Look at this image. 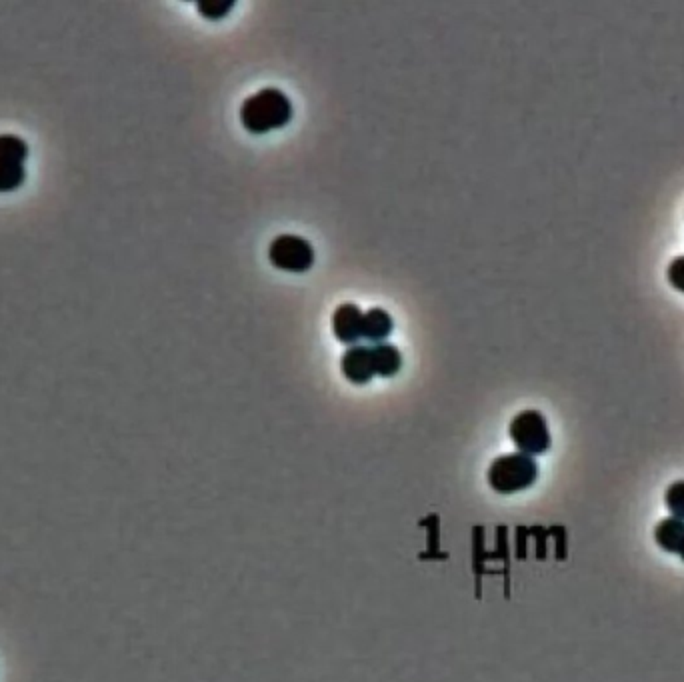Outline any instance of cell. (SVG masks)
I'll use <instances>...</instances> for the list:
<instances>
[{
    "instance_id": "cell-1",
    "label": "cell",
    "mask_w": 684,
    "mask_h": 682,
    "mask_svg": "<svg viewBox=\"0 0 684 682\" xmlns=\"http://www.w3.org/2000/svg\"><path fill=\"white\" fill-rule=\"evenodd\" d=\"M292 102L278 88H262L240 106V122L252 134L284 128L292 118Z\"/></svg>"
},
{
    "instance_id": "cell-13",
    "label": "cell",
    "mask_w": 684,
    "mask_h": 682,
    "mask_svg": "<svg viewBox=\"0 0 684 682\" xmlns=\"http://www.w3.org/2000/svg\"><path fill=\"white\" fill-rule=\"evenodd\" d=\"M198 12L210 20H218V18H224L232 8H234V2L230 0H224V2H218V0H202L196 4Z\"/></svg>"
},
{
    "instance_id": "cell-12",
    "label": "cell",
    "mask_w": 684,
    "mask_h": 682,
    "mask_svg": "<svg viewBox=\"0 0 684 682\" xmlns=\"http://www.w3.org/2000/svg\"><path fill=\"white\" fill-rule=\"evenodd\" d=\"M664 502L672 516L684 520V480H676L666 488Z\"/></svg>"
},
{
    "instance_id": "cell-6",
    "label": "cell",
    "mask_w": 684,
    "mask_h": 682,
    "mask_svg": "<svg viewBox=\"0 0 684 682\" xmlns=\"http://www.w3.org/2000/svg\"><path fill=\"white\" fill-rule=\"evenodd\" d=\"M342 374L352 384H366L376 372L372 362V350L368 346H350L342 356Z\"/></svg>"
},
{
    "instance_id": "cell-5",
    "label": "cell",
    "mask_w": 684,
    "mask_h": 682,
    "mask_svg": "<svg viewBox=\"0 0 684 682\" xmlns=\"http://www.w3.org/2000/svg\"><path fill=\"white\" fill-rule=\"evenodd\" d=\"M362 314L364 312L352 302L340 304L332 316L334 336L344 344L358 342L362 338Z\"/></svg>"
},
{
    "instance_id": "cell-11",
    "label": "cell",
    "mask_w": 684,
    "mask_h": 682,
    "mask_svg": "<svg viewBox=\"0 0 684 682\" xmlns=\"http://www.w3.org/2000/svg\"><path fill=\"white\" fill-rule=\"evenodd\" d=\"M26 180V168L18 162H4L0 160V192L16 190Z\"/></svg>"
},
{
    "instance_id": "cell-2",
    "label": "cell",
    "mask_w": 684,
    "mask_h": 682,
    "mask_svg": "<svg viewBox=\"0 0 684 682\" xmlns=\"http://www.w3.org/2000/svg\"><path fill=\"white\" fill-rule=\"evenodd\" d=\"M538 464L532 456L514 452L498 456L488 470V484L500 494L526 490L536 482Z\"/></svg>"
},
{
    "instance_id": "cell-4",
    "label": "cell",
    "mask_w": 684,
    "mask_h": 682,
    "mask_svg": "<svg viewBox=\"0 0 684 682\" xmlns=\"http://www.w3.org/2000/svg\"><path fill=\"white\" fill-rule=\"evenodd\" d=\"M268 260L280 270L304 272L314 264V248L298 234H280L268 246Z\"/></svg>"
},
{
    "instance_id": "cell-3",
    "label": "cell",
    "mask_w": 684,
    "mask_h": 682,
    "mask_svg": "<svg viewBox=\"0 0 684 682\" xmlns=\"http://www.w3.org/2000/svg\"><path fill=\"white\" fill-rule=\"evenodd\" d=\"M510 438L518 452L536 456L550 448V432L546 418L538 410H522L510 422Z\"/></svg>"
},
{
    "instance_id": "cell-7",
    "label": "cell",
    "mask_w": 684,
    "mask_h": 682,
    "mask_svg": "<svg viewBox=\"0 0 684 682\" xmlns=\"http://www.w3.org/2000/svg\"><path fill=\"white\" fill-rule=\"evenodd\" d=\"M394 328L392 316L384 308H370L362 314V338L380 344L384 342Z\"/></svg>"
},
{
    "instance_id": "cell-14",
    "label": "cell",
    "mask_w": 684,
    "mask_h": 682,
    "mask_svg": "<svg viewBox=\"0 0 684 682\" xmlns=\"http://www.w3.org/2000/svg\"><path fill=\"white\" fill-rule=\"evenodd\" d=\"M666 276H668V282L672 288L684 292V256H676L668 270H666Z\"/></svg>"
},
{
    "instance_id": "cell-8",
    "label": "cell",
    "mask_w": 684,
    "mask_h": 682,
    "mask_svg": "<svg viewBox=\"0 0 684 682\" xmlns=\"http://www.w3.org/2000/svg\"><path fill=\"white\" fill-rule=\"evenodd\" d=\"M654 540L664 552L678 554V550L684 542V520H680L676 516L660 520L654 528Z\"/></svg>"
},
{
    "instance_id": "cell-10",
    "label": "cell",
    "mask_w": 684,
    "mask_h": 682,
    "mask_svg": "<svg viewBox=\"0 0 684 682\" xmlns=\"http://www.w3.org/2000/svg\"><path fill=\"white\" fill-rule=\"evenodd\" d=\"M28 154H30V148L26 140L14 134H0V160L24 164Z\"/></svg>"
},
{
    "instance_id": "cell-9",
    "label": "cell",
    "mask_w": 684,
    "mask_h": 682,
    "mask_svg": "<svg viewBox=\"0 0 684 682\" xmlns=\"http://www.w3.org/2000/svg\"><path fill=\"white\" fill-rule=\"evenodd\" d=\"M370 350H372L374 372L378 376H394L400 370L402 356H400V350L396 346L380 342V344H374Z\"/></svg>"
},
{
    "instance_id": "cell-15",
    "label": "cell",
    "mask_w": 684,
    "mask_h": 682,
    "mask_svg": "<svg viewBox=\"0 0 684 682\" xmlns=\"http://www.w3.org/2000/svg\"><path fill=\"white\" fill-rule=\"evenodd\" d=\"M678 556L684 560V542H682V546H680V550H678Z\"/></svg>"
}]
</instances>
